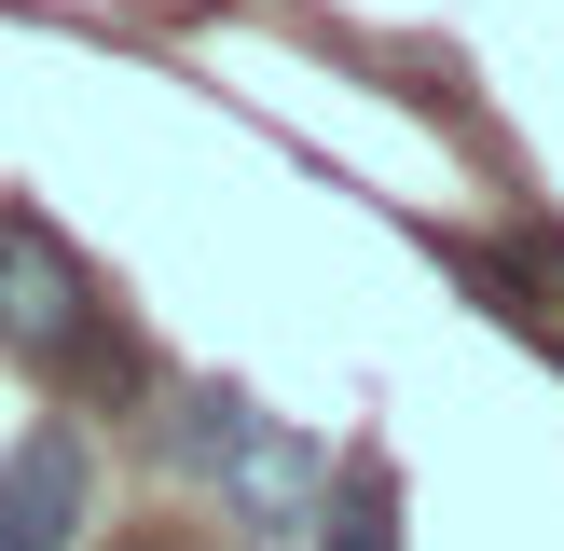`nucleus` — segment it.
<instances>
[{
    "label": "nucleus",
    "instance_id": "obj_1",
    "mask_svg": "<svg viewBox=\"0 0 564 551\" xmlns=\"http://www.w3.org/2000/svg\"><path fill=\"white\" fill-rule=\"evenodd\" d=\"M0 345L14 358H83L97 345V303H83V262L55 248V220H0Z\"/></svg>",
    "mask_w": 564,
    "mask_h": 551
},
{
    "label": "nucleus",
    "instance_id": "obj_2",
    "mask_svg": "<svg viewBox=\"0 0 564 551\" xmlns=\"http://www.w3.org/2000/svg\"><path fill=\"white\" fill-rule=\"evenodd\" d=\"M83 510H97V441H83L69 413H42V428L0 455V551H69Z\"/></svg>",
    "mask_w": 564,
    "mask_h": 551
},
{
    "label": "nucleus",
    "instance_id": "obj_3",
    "mask_svg": "<svg viewBox=\"0 0 564 551\" xmlns=\"http://www.w3.org/2000/svg\"><path fill=\"white\" fill-rule=\"evenodd\" d=\"M330 483H345V468H330V455H317L303 428H275V413H262V428L235 441V468H220V496H235V510L262 523V538H317Z\"/></svg>",
    "mask_w": 564,
    "mask_h": 551
},
{
    "label": "nucleus",
    "instance_id": "obj_4",
    "mask_svg": "<svg viewBox=\"0 0 564 551\" xmlns=\"http://www.w3.org/2000/svg\"><path fill=\"white\" fill-rule=\"evenodd\" d=\"M248 428H262V413H248L235 386H180V400L152 413V441H165L180 468H235V441H248Z\"/></svg>",
    "mask_w": 564,
    "mask_h": 551
},
{
    "label": "nucleus",
    "instance_id": "obj_5",
    "mask_svg": "<svg viewBox=\"0 0 564 551\" xmlns=\"http://www.w3.org/2000/svg\"><path fill=\"white\" fill-rule=\"evenodd\" d=\"M317 551H400V483H386L372 455L330 483V510H317Z\"/></svg>",
    "mask_w": 564,
    "mask_h": 551
},
{
    "label": "nucleus",
    "instance_id": "obj_6",
    "mask_svg": "<svg viewBox=\"0 0 564 551\" xmlns=\"http://www.w3.org/2000/svg\"><path fill=\"white\" fill-rule=\"evenodd\" d=\"M138 551H165V538H138Z\"/></svg>",
    "mask_w": 564,
    "mask_h": 551
}]
</instances>
